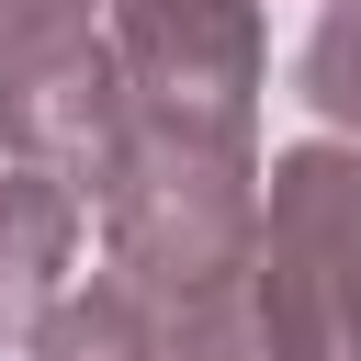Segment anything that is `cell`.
I'll use <instances>...</instances> for the list:
<instances>
[{"label": "cell", "instance_id": "1", "mask_svg": "<svg viewBox=\"0 0 361 361\" xmlns=\"http://www.w3.org/2000/svg\"><path fill=\"white\" fill-rule=\"evenodd\" d=\"M169 327L180 361H361V147L271 158L248 259Z\"/></svg>", "mask_w": 361, "mask_h": 361}, {"label": "cell", "instance_id": "2", "mask_svg": "<svg viewBox=\"0 0 361 361\" xmlns=\"http://www.w3.org/2000/svg\"><path fill=\"white\" fill-rule=\"evenodd\" d=\"M113 56L135 90V124L248 147V90H259V11L248 0H113Z\"/></svg>", "mask_w": 361, "mask_h": 361}, {"label": "cell", "instance_id": "3", "mask_svg": "<svg viewBox=\"0 0 361 361\" xmlns=\"http://www.w3.org/2000/svg\"><path fill=\"white\" fill-rule=\"evenodd\" d=\"M0 135H11V158H34V169H68V180L102 203L113 158H124V135H135L124 56H113L102 34H68V45H34V56H11V68H0Z\"/></svg>", "mask_w": 361, "mask_h": 361}, {"label": "cell", "instance_id": "4", "mask_svg": "<svg viewBox=\"0 0 361 361\" xmlns=\"http://www.w3.org/2000/svg\"><path fill=\"white\" fill-rule=\"evenodd\" d=\"M79 237H90V192L68 169H34L11 158L0 180V338H34L79 271Z\"/></svg>", "mask_w": 361, "mask_h": 361}, {"label": "cell", "instance_id": "5", "mask_svg": "<svg viewBox=\"0 0 361 361\" xmlns=\"http://www.w3.org/2000/svg\"><path fill=\"white\" fill-rule=\"evenodd\" d=\"M34 361H180V327L147 282L102 271V282L56 293V316L34 327Z\"/></svg>", "mask_w": 361, "mask_h": 361}, {"label": "cell", "instance_id": "6", "mask_svg": "<svg viewBox=\"0 0 361 361\" xmlns=\"http://www.w3.org/2000/svg\"><path fill=\"white\" fill-rule=\"evenodd\" d=\"M305 102H316L338 135H361V0H327V23H316V45H305Z\"/></svg>", "mask_w": 361, "mask_h": 361}, {"label": "cell", "instance_id": "7", "mask_svg": "<svg viewBox=\"0 0 361 361\" xmlns=\"http://www.w3.org/2000/svg\"><path fill=\"white\" fill-rule=\"evenodd\" d=\"M90 11H102V0H0V68H11V56H34V45L90 34Z\"/></svg>", "mask_w": 361, "mask_h": 361}]
</instances>
